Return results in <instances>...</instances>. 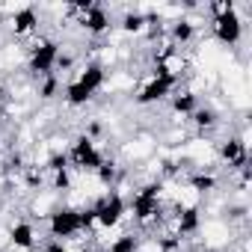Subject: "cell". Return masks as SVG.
Segmentation results:
<instances>
[{"instance_id":"6da1fadb","label":"cell","mask_w":252,"mask_h":252,"mask_svg":"<svg viewBox=\"0 0 252 252\" xmlns=\"http://www.w3.org/2000/svg\"><path fill=\"white\" fill-rule=\"evenodd\" d=\"M163 184L160 181H149V184H143L134 196H131V202H128V211L134 214V220L140 222V225H149V222H155V220H160V214H163V202H160V190Z\"/></svg>"},{"instance_id":"7a4b0ae2","label":"cell","mask_w":252,"mask_h":252,"mask_svg":"<svg viewBox=\"0 0 252 252\" xmlns=\"http://www.w3.org/2000/svg\"><path fill=\"white\" fill-rule=\"evenodd\" d=\"M60 51L63 45L57 39H39L33 48H30V57H27V71L33 77H51L57 74V60H60Z\"/></svg>"},{"instance_id":"3957f363","label":"cell","mask_w":252,"mask_h":252,"mask_svg":"<svg viewBox=\"0 0 252 252\" xmlns=\"http://www.w3.org/2000/svg\"><path fill=\"white\" fill-rule=\"evenodd\" d=\"M77 234H83V228H80V211L77 208L63 205V208H57V211L48 214V237L68 243Z\"/></svg>"},{"instance_id":"277c9868","label":"cell","mask_w":252,"mask_h":252,"mask_svg":"<svg viewBox=\"0 0 252 252\" xmlns=\"http://www.w3.org/2000/svg\"><path fill=\"white\" fill-rule=\"evenodd\" d=\"M65 155H68V166H71V169L89 172V175H95V169L104 163V155L98 152L95 140H89L86 134H80V137L71 143V149H68Z\"/></svg>"},{"instance_id":"5b68a950","label":"cell","mask_w":252,"mask_h":252,"mask_svg":"<svg viewBox=\"0 0 252 252\" xmlns=\"http://www.w3.org/2000/svg\"><path fill=\"white\" fill-rule=\"evenodd\" d=\"M95 220H98V225L101 228H116L122 220H125V214H128V202H125V196L119 193V190H110L107 196H101L95 205Z\"/></svg>"},{"instance_id":"8992f818","label":"cell","mask_w":252,"mask_h":252,"mask_svg":"<svg viewBox=\"0 0 252 252\" xmlns=\"http://www.w3.org/2000/svg\"><path fill=\"white\" fill-rule=\"evenodd\" d=\"M181 86L178 77H166V74H152V80L134 95V101L140 107H149V104H160V101H169V95Z\"/></svg>"},{"instance_id":"52a82bcc","label":"cell","mask_w":252,"mask_h":252,"mask_svg":"<svg viewBox=\"0 0 252 252\" xmlns=\"http://www.w3.org/2000/svg\"><path fill=\"white\" fill-rule=\"evenodd\" d=\"M211 30H214V39H217L220 45L234 48V45H240V39H243V18L237 15V9H231V12H225V15L211 18Z\"/></svg>"},{"instance_id":"ba28073f","label":"cell","mask_w":252,"mask_h":252,"mask_svg":"<svg viewBox=\"0 0 252 252\" xmlns=\"http://www.w3.org/2000/svg\"><path fill=\"white\" fill-rule=\"evenodd\" d=\"M217 155H220V160L228 166V169H246V163H249V152H246V140L243 137H228V140H222L220 146H217Z\"/></svg>"},{"instance_id":"9c48e42d","label":"cell","mask_w":252,"mask_h":252,"mask_svg":"<svg viewBox=\"0 0 252 252\" xmlns=\"http://www.w3.org/2000/svg\"><path fill=\"white\" fill-rule=\"evenodd\" d=\"M9 30H12V36H33L36 30H39V12H36V6H21V9H15L12 12V18H9Z\"/></svg>"},{"instance_id":"30bf717a","label":"cell","mask_w":252,"mask_h":252,"mask_svg":"<svg viewBox=\"0 0 252 252\" xmlns=\"http://www.w3.org/2000/svg\"><path fill=\"white\" fill-rule=\"evenodd\" d=\"M196 39V24L190 21V18H175L172 24H169V45L172 48H184V45H190Z\"/></svg>"},{"instance_id":"8fae6325","label":"cell","mask_w":252,"mask_h":252,"mask_svg":"<svg viewBox=\"0 0 252 252\" xmlns=\"http://www.w3.org/2000/svg\"><path fill=\"white\" fill-rule=\"evenodd\" d=\"M74 80H77L80 86H86V89L95 95V92L104 86V80H107V71H104V65H101V63H95V60H92V63H86V65L80 68V74H77Z\"/></svg>"},{"instance_id":"7c38bea8","label":"cell","mask_w":252,"mask_h":252,"mask_svg":"<svg viewBox=\"0 0 252 252\" xmlns=\"http://www.w3.org/2000/svg\"><path fill=\"white\" fill-rule=\"evenodd\" d=\"M9 243L15 246V249H33L36 243H39V237H36V225L33 222H15L12 228H9Z\"/></svg>"},{"instance_id":"4fadbf2b","label":"cell","mask_w":252,"mask_h":252,"mask_svg":"<svg viewBox=\"0 0 252 252\" xmlns=\"http://www.w3.org/2000/svg\"><path fill=\"white\" fill-rule=\"evenodd\" d=\"M169 107H172V113L175 116H193V110L199 107V95L196 92H190V89H175L172 95H169Z\"/></svg>"},{"instance_id":"5bb4252c","label":"cell","mask_w":252,"mask_h":252,"mask_svg":"<svg viewBox=\"0 0 252 252\" xmlns=\"http://www.w3.org/2000/svg\"><path fill=\"white\" fill-rule=\"evenodd\" d=\"M199 225H202V211L199 208H181L178 211V220H175V237L196 234Z\"/></svg>"},{"instance_id":"9a60e30c","label":"cell","mask_w":252,"mask_h":252,"mask_svg":"<svg viewBox=\"0 0 252 252\" xmlns=\"http://www.w3.org/2000/svg\"><path fill=\"white\" fill-rule=\"evenodd\" d=\"M119 27H122V33H128V36H140V33L149 30V15L140 12V9H128V12L122 15Z\"/></svg>"},{"instance_id":"2e32d148","label":"cell","mask_w":252,"mask_h":252,"mask_svg":"<svg viewBox=\"0 0 252 252\" xmlns=\"http://www.w3.org/2000/svg\"><path fill=\"white\" fill-rule=\"evenodd\" d=\"M92 98H95V95H92L86 86H80L77 80H68V83L63 86V101H65L68 107H86Z\"/></svg>"},{"instance_id":"e0dca14e","label":"cell","mask_w":252,"mask_h":252,"mask_svg":"<svg viewBox=\"0 0 252 252\" xmlns=\"http://www.w3.org/2000/svg\"><path fill=\"white\" fill-rule=\"evenodd\" d=\"M190 122L196 125V128H199L202 134H205V131H214L217 125H220V116H217V110H214V107H202V104H199V107L193 110Z\"/></svg>"},{"instance_id":"ac0fdd59","label":"cell","mask_w":252,"mask_h":252,"mask_svg":"<svg viewBox=\"0 0 252 252\" xmlns=\"http://www.w3.org/2000/svg\"><path fill=\"white\" fill-rule=\"evenodd\" d=\"M95 178H98V184H101V187L116 190V181H119V163H116V160H110V158H104V163L95 169Z\"/></svg>"},{"instance_id":"d6986e66","label":"cell","mask_w":252,"mask_h":252,"mask_svg":"<svg viewBox=\"0 0 252 252\" xmlns=\"http://www.w3.org/2000/svg\"><path fill=\"white\" fill-rule=\"evenodd\" d=\"M137 249H140V234H134V231H125V234L113 237L107 246V252H137Z\"/></svg>"},{"instance_id":"ffe728a7","label":"cell","mask_w":252,"mask_h":252,"mask_svg":"<svg viewBox=\"0 0 252 252\" xmlns=\"http://www.w3.org/2000/svg\"><path fill=\"white\" fill-rule=\"evenodd\" d=\"M217 175L214 172H205V169H199V172H193L190 175V187L196 190V193H214L217 190Z\"/></svg>"},{"instance_id":"44dd1931","label":"cell","mask_w":252,"mask_h":252,"mask_svg":"<svg viewBox=\"0 0 252 252\" xmlns=\"http://www.w3.org/2000/svg\"><path fill=\"white\" fill-rule=\"evenodd\" d=\"M60 89H63L60 74H51V77H42V83H39V89H36V92H39V98H42V101H51Z\"/></svg>"},{"instance_id":"7402d4cb","label":"cell","mask_w":252,"mask_h":252,"mask_svg":"<svg viewBox=\"0 0 252 252\" xmlns=\"http://www.w3.org/2000/svg\"><path fill=\"white\" fill-rule=\"evenodd\" d=\"M71 169H60V172H54V181H51V190H57V193H68L71 190Z\"/></svg>"},{"instance_id":"603a6c76","label":"cell","mask_w":252,"mask_h":252,"mask_svg":"<svg viewBox=\"0 0 252 252\" xmlns=\"http://www.w3.org/2000/svg\"><path fill=\"white\" fill-rule=\"evenodd\" d=\"M45 169H48V172H60V169H71V166H68V155H65V152H54V155H51V158L45 160Z\"/></svg>"},{"instance_id":"cb8c5ba5","label":"cell","mask_w":252,"mask_h":252,"mask_svg":"<svg viewBox=\"0 0 252 252\" xmlns=\"http://www.w3.org/2000/svg\"><path fill=\"white\" fill-rule=\"evenodd\" d=\"M80 211V228L83 231H92L95 225H98V220H95V208L89 205V208H77Z\"/></svg>"},{"instance_id":"d4e9b609","label":"cell","mask_w":252,"mask_h":252,"mask_svg":"<svg viewBox=\"0 0 252 252\" xmlns=\"http://www.w3.org/2000/svg\"><path fill=\"white\" fill-rule=\"evenodd\" d=\"M45 252H65V243H63V240H54V237H51V240L45 243Z\"/></svg>"},{"instance_id":"484cf974","label":"cell","mask_w":252,"mask_h":252,"mask_svg":"<svg viewBox=\"0 0 252 252\" xmlns=\"http://www.w3.org/2000/svg\"><path fill=\"white\" fill-rule=\"evenodd\" d=\"M3 107H6V89H0V113H3Z\"/></svg>"},{"instance_id":"4316f807","label":"cell","mask_w":252,"mask_h":252,"mask_svg":"<svg viewBox=\"0 0 252 252\" xmlns=\"http://www.w3.org/2000/svg\"><path fill=\"white\" fill-rule=\"evenodd\" d=\"M202 252H217V249H202Z\"/></svg>"},{"instance_id":"83f0119b","label":"cell","mask_w":252,"mask_h":252,"mask_svg":"<svg viewBox=\"0 0 252 252\" xmlns=\"http://www.w3.org/2000/svg\"><path fill=\"white\" fill-rule=\"evenodd\" d=\"M0 172H3V160H0Z\"/></svg>"},{"instance_id":"f1b7e54d","label":"cell","mask_w":252,"mask_h":252,"mask_svg":"<svg viewBox=\"0 0 252 252\" xmlns=\"http://www.w3.org/2000/svg\"><path fill=\"white\" fill-rule=\"evenodd\" d=\"M80 252H92V249H80Z\"/></svg>"}]
</instances>
